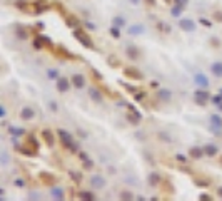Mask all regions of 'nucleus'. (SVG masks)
I'll list each match as a JSON object with an SVG mask.
<instances>
[{
  "mask_svg": "<svg viewBox=\"0 0 222 201\" xmlns=\"http://www.w3.org/2000/svg\"><path fill=\"white\" fill-rule=\"evenodd\" d=\"M74 37H75V40H77V42H80L82 45H84V47H87V49H95V45H94L90 35H89L85 30H82L80 27L74 29Z\"/></svg>",
  "mask_w": 222,
  "mask_h": 201,
  "instance_id": "1",
  "label": "nucleus"
},
{
  "mask_svg": "<svg viewBox=\"0 0 222 201\" xmlns=\"http://www.w3.org/2000/svg\"><path fill=\"white\" fill-rule=\"evenodd\" d=\"M37 149H38V142H37V139H35L34 136L27 137L25 146H24V148H20V151L24 154H27V156H35V154H37Z\"/></svg>",
  "mask_w": 222,
  "mask_h": 201,
  "instance_id": "2",
  "label": "nucleus"
},
{
  "mask_svg": "<svg viewBox=\"0 0 222 201\" xmlns=\"http://www.w3.org/2000/svg\"><path fill=\"white\" fill-rule=\"evenodd\" d=\"M59 137H60V141H62L63 148H67V149H70V151L77 149V146H75V142H74V139H72V136L69 133H65L63 129H59Z\"/></svg>",
  "mask_w": 222,
  "mask_h": 201,
  "instance_id": "3",
  "label": "nucleus"
},
{
  "mask_svg": "<svg viewBox=\"0 0 222 201\" xmlns=\"http://www.w3.org/2000/svg\"><path fill=\"white\" fill-rule=\"evenodd\" d=\"M105 184H107V181H105V178L102 174H94L90 178V186L94 189H104Z\"/></svg>",
  "mask_w": 222,
  "mask_h": 201,
  "instance_id": "4",
  "label": "nucleus"
},
{
  "mask_svg": "<svg viewBox=\"0 0 222 201\" xmlns=\"http://www.w3.org/2000/svg\"><path fill=\"white\" fill-rule=\"evenodd\" d=\"M194 82H195V86L197 87H201V89H207L209 87V77L205 76V74H202V72H199V74H195L194 76Z\"/></svg>",
  "mask_w": 222,
  "mask_h": 201,
  "instance_id": "5",
  "label": "nucleus"
},
{
  "mask_svg": "<svg viewBox=\"0 0 222 201\" xmlns=\"http://www.w3.org/2000/svg\"><path fill=\"white\" fill-rule=\"evenodd\" d=\"M209 99H210V94L207 92V89H201V87H199V89L195 90V102L197 104H202V106H204V104H207Z\"/></svg>",
  "mask_w": 222,
  "mask_h": 201,
  "instance_id": "6",
  "label": "nucleus"
},
{
  "mask_svg": "<svg viewBox=\"0 0 222 201\" xmlns=\"http://www.w3.org/2000/svg\"><path fill=\"white\" fill-rule=\"evenodd\" d=\"M179 27L184 30V32H195V29H197L195 22L190 20V19H182V20L179 22Z\"/></svg>",
  "mask_w": 222,
  "mask_h": 201,
  "instance_id": "7",
  "label": "nucleus"
},
{
  "mask_svg": "<svg viewBox=\"0 0 222 201\" xmlns=\"http://www.w3.org/2000/svg\"><path fill=\"white\" fill-rule=\"evenodd\" d=\"M38 179H40V183L49 184V186H52V184L57 183V178H55L54 174H50V173H47V171H40V174H38Z\"/></svg>",
  "mask_w": 222,
  "mask_h": 201,
  "instance_id": "8",
  "label": "nucleus"
},
{
  "mask_svg": "<svg viewBox=\"0 0 222 201\" xmlns=\"http://www.w3.org/2000/svg\"><path fill=\"white\" fill-rule=\"evenodd\" d=\"M210 126H212V131L215 133H221L222 131V117L219 114H212L210 116Z\"/></svg>",
  "mask_w": 222,
  "mask_h": 201,
  "instance_id": "9",
  "label": "nucleus"
},
{
  "mask_svg": "<svg viewBox=\"0 0 222 201\" xmlns=\"http://www.w3.org/2000/svg\"><path fill=\"white\" fill-rule=\"evenodd\" d=\"M70 82L72 81H69L67 77H59L57 79V90L59 92H67L70 89Z\"/></svg>",
  "mask_w": 222,
  "mask_h": 201,
  "instance_id": "10",
  "label": "nucleus"
},
{
  "mask_svg": "<svg viewBox=\"0 0 222 201\" xmlns=\"http://www.w3.org/2000/svg\"><path fill=\"white\" fill-rule=\"evenodd\" d=\"M124 76H127L129 79H135V81H140L142 79V74H140V70H137V69H134V67H127V69H124Z\"/></svg>",
  "mask_w": 222,
  "mask_h": 201,
  "instance_id": "11",
  "label": "nucleus"
},
{
  "mask_svg": "<svg viewBox=\"0 0 222 201\" xmlns=\"http://www.w3.org/2000/svg\"><path fill=\"white\" fill-rule=\"evenodd\" d=\"M40 136H42V139L47 142V146H54L55 144V136H54V133H52L50 129H44L42 133H40Z\"/></svg>",
  "mask_w": 222,
  "mask_h": 201,
  "instance_id": "12",
  "label": "nucleus"
},
{
  "mask_svg": "<svg viewBox=\"0 0 222 201\" xmlns=\"http://www.w3.org/2000/svg\"><path fill=\"white\" fill-rule=\"evenodd\" d=\"M189 156L192 159H201L202 156H205L204 148H201V146H192V148L189 149Z\"/></svg>",
  "mask_w": 222,
  "mask_h": 201,
  "instance_id": "13",
  "label": "nucleus"
},
{
  "mask_svg": "<svg viewBox=\"0 0 222 201\" xmlns=\"http://www.w3.org/2000/svg\"><path fill=\"white\" fill-rule=\"evenodd\" d=\"M70 81H72V84H74L77 89H84V87H85V77L82 76V74H74Z\"/></svg>",
  "mask_w": 222,
  "mask_h": 201,
  "instance_id": "14",
  "label": "nucleus"
},
{
  "mask_svg": "<svg viewBox=\"0 0 222 201\" xmlns=\"http://www.w3.org/2000/svg\"><path fill=\"white\" fill-rule=\"evenodd\" d=\"M50 196L54 198V200H59V201H62V200H65V191H63L62 188H59V186H52V189H50Z\"/></svg>",
  "mask_w": 222,
  "mask_h": 201,
  "instance_id": "15",
  "label": "nucleus"
},
{
  "mask_svg": "<svg viewBox=\"0 0 222 201\" xmlns=\"http://www.w3.org/2000/svg\"><path fill=\"white\" fill-rule=\"evenodd\" d=\"M129 109H130L132 112H130V114H127V119H129L132 124H139V122H140V112L135 111L132 106H129Z\"/></svg>",
  "mask_w": 222,
  "mask_h": 201,
  "instance_id": "16",
  "label": "nucleus"
},
{
  "mask_svg": "<svg viewBox=\"0 0 222 201\" xmlns=\"http://www.w3.org/2000/svg\"><path fill=\"white\" fill-rule=\"evenodd\" d=\"M144 30H145V27L142 24H135V25L129 27L127 32H129V35H140V34H144Z\"/></svg>",
  "mask_w": 222,
  "mask_h": 201,
  "instance_id": "17",
  "label": "nucleus"
},
{
  "mask_svg": "<svg viewBox=\"0 0 222 201\" xmlns=\"http://www.w3.org/2000/svg\"><path fill=\"white\" fill-rule=\"evenodd\" d=\"M210 72L215 77H222V60H215V62L210 65Z\"/></svg>",
  "mask_w": 222,
  "mask_h": 201,
  "instance_id": "18",
  "label": "nucleus"
},
{
  "mask_svg": "<svg viewBox=\"0 0 222 201\" xmlns=\"http://www.w3.org/2000/svg\"><path fill=\"white\" fill-rule=\"evenodd\" d=\"M125 52H127V57H129L130 60H137L139 59V49L135 47V45H129V47L125 49Z\"/></svg>",
  "mask_w": 222,
  "mask_h": 201,
  "instance_id": "19",
  "label": "nucleus"
},
{
  "mask_svg": "<svg viewBox=\"0 0 222 201\" xmlns=\"http://www.w3.org/2000/svg\"><path fill=\"white\" fill-rule=\"evenodd\" d=\"M149 184H150V186H159V184H162V178H160L159 173H150V174H149Z\"/></svg>",
  "mask_w": 222,
  "mask_h": 201,
  "instance_id": "20",
  "label": "nucleus"
},
{
  "mask_svg": "<svg viewBox=\"0 0 222 201\" xmlns=\"http://www.w3.org/2000/svg\"><path fill=\"white\" fill-rule=\"evenodd\" d=\"M157 96H159V99H160V101H164V102H169V101L172 99V92L169 89H159Z\"/></svg>",
  "mask_w": 222,
  "mask_h": 201,
  "instance_id": "21",
  "label": "nucleus"
},
{
  "mask_svg": "<svg viewBox=\"0 0 222 201\" xmlns=\"http://www.w3.org/2000/svg\"><path fill=\"white\" fill-rule=\"evenodd\" d=\"M89 96H90V97H92L97 104H100L102 99H104V97H102V94H100V90L97 89V87H92V89L89 90Z\"/></svg>",
  "mask_w": 222,
  "mask_h": 201,
  "instance_id": "22",
  "label": "nucleus"
},
{
  "mask_svg": "<svg viewBox=\"0 0 222 201\" xmlns=\"http://www.w3.org/2000/svg\"><path fill=\"white\" fill-rule=\"evenodd\" d=\"M34 116H35V111L32 109V107H24V109H22V112H20V117H22V119H25V121L32 119Z\"/></svg>",
  "mask_w": 222,
  "mask_h": 201,
  "instance_id": "23",
  "label": "nucleus"
},
{
  "mask_svg": "<svg viewBox=\"0 0 222 201\" xmlns=\"http://www.w3.org/2000/svg\"><path fill=\"white\" fill-rule=\"evenodd\" d=\"M204 153H205V156L214 158V156L217 154V146H215V144H205L204 146Z\"/></svg>",
  "mask_w": 222,
  "mask_h": 201,
  "instance_id": "24",
  "label": "nucleus"
},
{
  "mask_svg": "<svg viewBox=\"0 0 222 201\" xmlns=\"http://www.w3.org/2000/svg\"><path fill=\"white\" fill-rule=\"evenodd\" d=\"M79 200H84V201H94L95 200V194L92 191H79Z\"/></svg>",
  "mask_w": 222,
  "mask_h": 201,
  "instance_id": "25",
  "label": "nucleus"
},
{
  "mask_svg": "<svg viewBox=\"0 0 222 201\" xmlns=\"http://www.w3.org/2000/svg\"><path fill=\"white\" fill-rule=\"evenodd\" d=\"M65 22H67V25H69V27H72V29H77V27H80L79 19H77V17H74V15H67Z\"/></svg>",
  "mask_w": 222,
  "mask_h": 201,
  "instance_id": "26",
  "label": "nucleus"
},
{
  "mask_svg": "<svg viewBox=\"0 0 222 201\" xmlns=\"http://www.w3.org/2000/svg\"><path fill=\"white\" fill-rule=\"evenodd\" d=\"M182 12H184V7L179 5V4H174V7L170 9V15H172V17H179Z\"/></svg>",
  "mask_w": 222,
  "mask_h": 201,
  "instance_id": "27",
  "label": "nucleus"
},
{
  "mask_svg": "<svg viewBox=\"0 0 222 201\" xmlns=\"http://www.w3.org/2000/svg\"><path fill=\"white\" fill-rule=\"evenodd\" d=\"M9 133L12 134V136H24V134H25V131H24L22 128H13V126H12V128L9 129Z\"/></svg>",
  "mask_w": 222,
  "mask_h": 201,
  "instance_id": "28",
  "label": "nucleus"
},
{
  "mask_svg": "<svg viewBox=\"0 0 222 201\" xmlns=\"http://www.w3.org/2000/svg\"><path fill=\"white\" fill-rule=\"evenodd\" d=\"M112 24H114V27H124L125 25V20H124V17H114L112 19Z\"/></svg>",
  "mask_w": 222,
  "mask_h": 201,
  "instance_id": "29",
  "label": "nucleus"
},
{
  "mask_svg": "<svg viewBox=\"0 0 222 201\" xmlns=\"http://www.w3.org/2000/svg\"><path fill=\"white\" fill-rule=\"evenodd\" d=\"M15 34H17L18 39H27L29 37V32H27L25 29H22V27H17V29H15Z\"/></svg>",
  "mask_w": 222,
  "mask_h": 201,
  "instance_id": "30",
  "label": "nucleus"
},
{
  "mask_svg": "<svg viewBox=\"0 0 222 201\" xmlns=\"http://www.w3.org/2000/svg\"><path fill=\"white\" fill-rule=\"evenodd\" d=\"M47 77L49 79H59V70L57 69H49L47 70Z\"/></svg>",
  "mask_w": 222,
  "mask_h": 201,
  "instance_id": "31",
  "label": "nucleus"
},
{
  "mask_svg": "<svg viewBox=\"0 0 222 201\" xmlns=\"http://www.w3.org/2000/svg\"><path fill=\"white\" fill-rule=\"evenodd\" d=\"M134 194L130 191H120V200H134Z\"/></svg>",
  "mask_w": 222,
  "mask_h": 201,
  "instance_id": "32",
  "label": "nucleus"
},
{
  "mask_svg": "<svg viewBox=\"0 0 222 201\" xmlns=\"http://www.w3.org/2000/svg\"><path fill=\"white\" fill-rule=\"evenodd\" d=\"M210 101H212L214 104H217L219 107H222V94L221 96H212V97H210Z\"/></svg>",
  "mask_w": 222,
  "mask_h": 201,
  "instance_id": "33",
  "label": "nucleus"
},
{
  "mask_svg": "<svg viewBox=\"0 0 222 201\" xmlns=\"http://www.w3.org/2000/svg\"><path fill=\"white\" fill-rule=\"evenodd\" d=\"M110 34H112L114 39H119L120 37V30H119L117 27H112V29H110Z\"/></svg>",
  "mask_w": 222,
  "mask_h": 201,
  "instance_id": "34",
  "label": "nucleus"
},
{
  "mask_svg": "<svg viewBox=\"0 0 222 201\" xmlns=\"http://www.w3.org/2000/svg\"><path fill=\"white\" fill-rule=\"evenodd\" d=\"M70 178H72L74 181H75V183H80V179H82V176H80V174H77L75 171H70Z\"/></svg>",
  "mask_w": 222,
  "mask_h": 201,
  "instance_id": "35",
  "label": "nucleus"
},
{
  "mask_svg": "<svg viewBox=\"0 0 222 201\" xmlns=\"http://www.w3.org/2000/svg\"><path fill=\"white\" fill-rule=\"evenodd\" d=\"M214 20H215V22H222V12H221V10H215V12H214Z\"/></svg>",
  "mask_w": 222,
  "mask_h": 201,
  "instance_id": "36",
  "label": "nucleus"
},
{
  "mask_svg": "<svg viewBox=\"0 0 222 201\" xmlns=\"http://www.w3.org/2000/svg\"><path fill=\"white\" fill-rule=\"evenodd\" d=\"M13 183H15V186H17V188H25V181L20 179V178H17V179L13 181Z\"/></svg>",
  "mask_w": 222,
  "mask_h": 201,
  "instance_id": "37",
  "label": "nucleus"
},
{
  "mask_svg": "<svg viewBox=\"0 0 222 201\" xmlns=\"http://www.w3.org/2000/svg\"><path fill=\"white\" fill-rule=\"evenodd\" d=\"M176 159L179 161V163H187V158H185L184 154H177V156H176Z\"/></svg>",
  "mask_w": 222,
  "mask_h": 201,
  "instance_id": "38",
  "label": "nucleus"
},
{
  "mask_svg": "<svg viewBox=\"0 0 222 201\" xmlns=\"http://www.w3.org/2000/svg\"><path fill=\"white\" fill-rule=\"evenodd\" d=\"M199 200H202V201H212V198H210V194L204 193V194H201V196H199Z\"/></svg>",
  "mask_w": 222,
  "mask_h": 201,
  "instance_id": "39",
  "label": "nucleus"
},
{
  "mask_svg": "<svg viewBox=\"0 0 222 201\" xmlns=\"http://www.w3.org/2000/svg\"><path fill=\"white\" fill-rule=\"evenodd\" d=\"M7 116V107H5V104H2L0 106V117H5Z\"/></svg>",
  "mask_w": 222,
  "mask_h": 201,
  "instance_id": "40",
  "label": "nucleus"
},
{
  "mask_svg": "<svg viewBox=\"0 0 222 201\" xmlns=\"http://www.w3.org/2000/svg\"><path fill=\"white\" fill-rule=\"evenodd\" d=\"M84 168H85V169H90V168H94V161H90V159L84 161Z\"/></svg>",
  "mask_w": 222,
  "mask_h": 201,
  "instance_id": "41",
  "label": "nucleus"
},
{
  "mask_svg": "<svg viewBox=\"0 0 222 201\" xmlns=\"http://www.w3.org/2000/svg\"><path fill=\"white\" fill-rule=\"evenodd\" d=\"M199 22H201L202 25H205V27H212V22H210V20H207V19H201Z\"/></svg>",
  "mask_w": 222,
  "mask_h": 201,
  "instance_id": "42",
  "label": "nucleus"
},
{
  "mask_svg": "<svg viewBox=\"0 0 222 201\" xmlns=\"http://www.w3.org/2000/svg\"><path fill=\"white\" fill-rule=\"evenodd\" d=\"M159 137H160V139H164L165 142H170V137H169V134H165V133H160Z\"/></svg>",
  "mask_w": 222,
  "mask_h": 201,
  "instance_id": "43",
  "label": "nucleus"
},
{
  "mask_svg": "<svg viewBox=\"0 0 222 201\" xmlns=\"http://www.w3.org/2000/svg\"><path fill=\"white\" fill-rule=\"evenodd\" d=\"M29 200H34V201H37V200H40V196H38V194H37L35 191H32V193L29 194Z\"/></svg>",
  "mask_w": 222,
  "mask_h": 201,
  "instance_id": "44",
  "label": "nucleus"
},
{
  "mask_svg": "<svg viewBox=\"0 0 222 201\" xmlns=\"http://www.w3.org/2000/svg\"><path fill=\"white\" fill-rule=\"evenodd\" d=\"M7 163H9V154L4 151V153H2V164H7Z\"/></svg>",
  "mask_w": 222,
  "mask_h": 201,
  "instance_id": "45",
  "label": "nucleus"
},
{
  "mask_svg": "<svg viewBox=\"0 0 222 201\" xmlns=\"http://www.w3.org/2000/svg\"><path fill=\"white\" fill-rule=\"evenodd\" d=\"M195 184H199V186H209V181H205V179H197L195 181Z\"/></svg>",
  "mask_w": 222,
  "mask_h": 201,
  "instance_id": "46",
  "label": "nucleus"
},
{
  "mask_svg": "<svg viewBox=\"0 0 222 201\" xmlns=\"http://www.w3.org/2000/svg\"><path fill=\"white\" fill-rule=\"evenodd\" d=\"M79 158L82 159V161H87V159H89V156H87V153H84V151H80V153H79Z\"/></svg>",
  "mask_w": 222,
  "mask_h": 201,
  "instance_id": "47",
  "label": "nucleus"
},
{
  "mask_svg": "<svg viewBox=\"0 0 222 201\" xmlns=\"http://www.w3.org/2000/svg\"><path fill=\"white\" fill-rule=\"evenodd\" d=\"M92 74H94V76H95V79H99V81H100V79H102V74L99 72V70H95V69H92Z\"/></svg>",
  "mask_w": 222,
  "mask_h": 201,
  "instance_id": "48",
  "label": "nucleus"
},
{
  "mask_svg": "<svg viewBox=\"0 0 222 201\" xmlns=\"http://www.w3.org/2000/svg\"><path fill=\"white\" fill-rule=\"evenodd\" d=\"M187 2H189V0H174V4H179V5H182V7H185Z\"/></svg>",
  "mask_w": 222,
  "mask_h": 201,
  "instance_id": "49",
  "label": "nucleus"
},
{
  "mask_svg": "<svg viewBox=\"0 0 222 201\" xmlns=\"http://www.w3.org/2000/svg\"><path fill=\"white\" fill-rule=\"evenodd\" d=\"M49 107H50L52 111H57V104H55V102H50V106H49Z\"/></svg>",
  "mask_w": 222,
  "mask_h": 201,
  "instance_id": "50",
  "label": "nucleus"
},
{
  "mask_svg": "<svg viewBox=\"0 0 222 201\" xmlns=\"http://www.w3.org/2000/svg\"><path fill=\"white\" fill-rule=\"evenodd\" d=\"M129 2H130V4H134V5H139V4H140V0H129Z\"/></svg>",
  "mask_w": 222,
  "mask_h": 201,
  "instance_id": "51",
  "label": "nucleus"
},
{
  "mask_svg": "<svg viewBox=\"0 0 222 201\" xmlns=\"http://www.w3.org/2000/svg\"><path fill=\"white\" fill-rule=\"evenodd\" d=\"M217 196H219V198H222V186L217 189Z\"/></svg>",
  "mask_w": 222,
  "mask_h": 201,
  "instance_id": "52",
  "label": "nucleus"
},
{
  "mask_svg": "<svg viewBox=\"0 0 222 201\" xmlns=\"http://www.w3.org/2000/svg\"><path fill=\"white\" fill-rule=\"evenodd\" d=\"M221 163H222V158H221Z\"/></svg>",
  "mask_w": 222,
  "mask_h": 201,
  "instance_id": "53",
  "label": "nucleus"
}]
</instances>
